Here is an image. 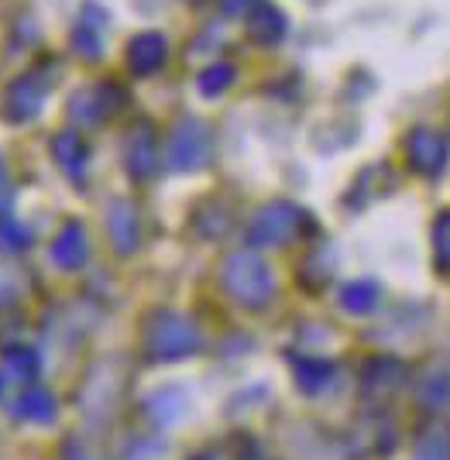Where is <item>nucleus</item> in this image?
<instances>
[{
  "instance_id": "f257e3e1",
  "label": "nucleus",
  "mask_w": 450,
  "mask_h": 460,
  "mask_svg": "<svg viewBox=\"0 0 450 460\" xmlns=\"http://www.w3.org/2000/svg\"><path fill=\"white\" fill-rule=\"evenodd\" d=\"M11 103H14V117H21V107H28V117L41 107V90L31 79H21L18 86L11 90Z\"/></svg>"
},
{
  "instance_id": "f03ea898",
  "label": "nucleus",
  "mask_w": 450,
  "mask_h": 460,
  "mask_svg": "<svg viewBox=\"0 0 450 460\" xmlns=\"http://www.w3.org/2000/svg\"><path fill=\"white\" fill-rule=\"evenodd\" d=\"M18 412L21 416H28V420H52V399L49 395H41V392H28L24 399L18 402Z\"/></svg>"
},
{
  "instance_id": "7ed1b4c3",
  "label": "nucleus",
  "mask_w": 450,
  "mask_h": 460,
  "mask_svg": "<svg viewBox=\"0 0 450 460\" xmlns=\"http://www.w3.org/2000/svg\"><path fill=\"white\" fill-rule=\"evenodd\" d=\"M83 237H79V227H69V230H62V237H59V244H56V258H59L62 265H76L79 258H83V244H79Z\"/></svg>"
},
{
  "instance_id": "20e7f679",
  "label": "nucleus",
  "mask_w": 450,
  "mask_h": 460,
  "mask_svg": "<svg viewBox=\"0 0 450 460\" xmlns=\"http://www.w3.org/2000/svg\"><path fill=\"white\" fill-rule=\"evenodd\" d=\"M7 199H11V186H7V169L0 165V210L7 207Z\"/></svg>"
}]
</instances>
